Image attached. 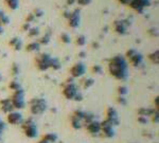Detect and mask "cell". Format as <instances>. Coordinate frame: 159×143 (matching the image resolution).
Returning <instances> with one entry per match:
<instances>
[{"label": "cell", "mask_w": 159, "mask_h": 143, "mask_svg": "<svg viewBox=\"0 0 159 143\" xmlns=\"http://www.w3.org/2000/svg\"><path fill=\"white\" fill-rule=\"evenodd\" d=\"M21 128L23 134L30 139H33V138H36L37 135H38V130H37V126L36 123L34 122V120L32 118H29L28 120L23 121V123L21 124Z\"/></svg>", "instance_id": "obj_3"}, {"label": "cell", "mask_w": 159, "mask_h": 143, "mask_svg": "<svg viewBox=\"0 0 159 143\" xmlns=\"http://www.w3.org/2000/svg\"><path fill=\"white\" fill-rule=\"evenodd\" d=\"M0 108H1V110L3 111V113H6L14 110V107H13L10 99L1 100V101H0Z\"/></svg>", "instance_id": "obj_14"}, {"label": "cell", "mask_w": 159, "mask_h": 143, "mask_svg": "<svg viewBox=\"0 0 159 143\" xmlns=\"http://www.w3.org/2000/svg\"><path fill=\"white\" fill-rule=\"evenodd\" d=\"M155 111L157 110H154V109H149V108H140L139 110H138V115L139 116H142V117H151L152 115H153Z\"/></svg>", "instance_id": "obj_15"}, {"label": "cell", "mask_w": 159, "mask_h": 143, "mask_svg": "<svg viewBox=\"0 0 159 143\" xmlns=\"http://www.w3.org/2000/svg\"><path fill=\"white\" fill-rule=\"evenodd\" d=\"M37 143H49V142H48V141H46V140H44V139H42V140H40V141H38Z\"/></svg>", "instance_id": "obj_28"}, {"label": "cell", "mask_w": 159, "mask_h": 143, "mask_svg": "<svg viewBox=\"0 0 159 143\" xmlns=\"http://www.w3.org/2000/svg\"><path fill=\"white\" fill-rule=\"evenodd\" d=\"M38 48H39V46L37 44H31V45H29L28 50H37Z\"/></svg>", "instance_id": "obj_22"}, {"label": "cell", "mask_w": 159, "mask_h": 143, "mask_svg": "<svg viewBox=\"0 0 159 143\" xmlns=\"http://www.w3.org/2000/svg\"><path fill=\"white\" fill-rule=\"evenodd\" d=\"M126 89H125V88H123V87H121V88H120V91H119V93H120V95H126Z\"/></svg>", "instance_id": "obj_25"}, {"label": "cell", "mask_w": 159, "mask_h": 143, "mask_svg": "<svg viewBox=\"0 0 159 143\" xmlns=\"http://www.w3.org/2000/svg\"><path fill=\"white\" fill-rule=\"evenodd\" d=\"M42 139L48 141L49 143H55L57 141V135L56 134L49 133V134H46V135L42 136Z\"/></svg>", "instance_id": "obj_16"}, {"label": "cell", "mask_w": 159, "mask_h": 143, "mask_svg": "<svg viewBox=\"0 0 159 143\" xmlns=\"http://www.w3.org/2000/svg\"><path fill=\"white\" fill-rule=\"evenodd\" d=\"M78 42H79V45H83V44H84V37H82V39L79 38V41H78Z\"/></svg>", "instance_id": "obj_27"}, {"label": "cell", "mask_w": 159, "mask_h": 143, "mask_svg": "<svg viewBox=\"0 0 159 143\" xmlns=\"http://www.w3.org/2000/svg\"><path fill=\"white\" fill-rule=\"evenodd\" d=\"M105 121L110 123L113 126H117L120 124V117L117 110L113 107H108L105 110Z\"/></svg>", "instance_id": "obj_5"}, {"label": "cell", "mask_w": 159, "mask_h": 143, "mask_svg": "<svg viewBox=\"0 0 159 143\" xmlns=\"http://www.w3.org/2000/svg\"><path fill=\"white\" fill-rule=\"evenodd\" d=\"M11 103H12L14 109H22L26 106V100H24V95L21 90H17L13 93L11 98Z\"/></svg>", "instance_id": "obj_4"}, {"label": "cell", "mask_w": 159, "mask_h": 143, "mask_svg": "<svg viewBox=\"0 0 159 143\" xmlns=\"http://www.w3.org/2000/svg\"><path fill=\"white\" fill-rule=\"evenodd\" d=\"M10 88L13 89L14 91H17V90H20V89H21V86H20L17 82H12L10 85Z\"/></svg>", "instance_id": "obj_19"}, {"label": "cell", "mask_w": 159, "mask_h": 143, "mask_svg": "<svg viewBox=\"0 0 159 143\" xmlns=\"http://www.w3.org/2000/svg\"><path fill=\"white\" fill-rule=\"evenodd\" d=\"M151 118L153 119L154 123H158V119H159V115H158V111H155L153 115L151 116Z\"/></svg>", "instance_id": "obj_21"}, {"label": "cell", "mask_w": 159, "mask_h": 143, "mask_svg": "<svg viewBox=\"0 0 159 143\" xmlns=\"http://www.w3.org/2000/svg\"><path fill=\"white\" fill-rule=\"evenodd\" d=\"M4 127H5V125H4V123H3V122L0 123V136H1V135H2V133H3Z\"/></svg>", "instance_id": "obj_23"}, {"label": "cell", "mask_w": 159, "mask_h": 143, "mask_svg": "<svg viewBox=\"0 0 159 143\" xmlns=\"http://www.w3.org/2000/svg\"><path fill=\"white\" fill-rule=\"evenodd\" d=\"M84 115H85V111L80 110V109L75 110L74 113H72V116H71V120H70L72 128L80 129L81 127L83 126V123H84Z\"/></svg>", "instance_id": "obj_6"}, {"label": "cell", "mask_w": 159, "mask_h": 143, "mask_svg": "<svg viewBox=\"0 0 159 143\" xmlns=\"http://www.w3.org/2000/svg\"><path fill=\"white\" fill-rule=\"evenodd\" d=\"M85 126H86L87 133L90 134V135L96 136L101 133V122L97 121V120H93V121L89 122L88 124H86Z\"/></svg>", "instance_id": "obj_10"}, {"label": "cell", "mask_w": 159, "mask_h": 143, "mask_svg": "<svg viewBox=\"0 0 159 143\" xmlns=\"http://www.w3.org/2000/svg\"><path fill=\"white\" fill-rule=\"evenodd\" d=\"M95 120V116H93V113H85L84 115V124H88L89 122L93 121Z\"/></svg>", "instance_id": "obj_17"}, {"label": "cell", "mask_w": 159, "mask_h": 143, "mask_svg": "<svg viewBox=\"0 0 159 143\" xmlns=\"http://www.w3.org/2000/svg\"><path fill=\"white\" fill-rule=\"evenodd\" d=\"M85 71H86L85 66L82 64V63H79V64H75L74 66L72 67V69H71V74H72L74 77H79L81 75L84 74Z\"/></svg>", "instance_id": "obj_13"}, {"label": "cell", "mask_w": 159, "mask_h": 143, "mask_svg": "<svg viewBox=\"0 0 159 143\" xmlns=\"http://www.w3.org/2000/svg\"><path fill=\"white\" fill-rule=\"evenodd\" d=\"M101 133L103 134V136L106 138H113L116 134L115 126L110 124V123L106 122L104 120L103 122H101Z\"/></svg>", "instance_id": "obj_8"}, {"label": "cell", "mask_w": 159, "mask_h": 143, "mask_svg": "<svg viewBox=\"0 0 159 143\" xmlns=\"http://www.w3.org/2000/svg\"><path fill=\"white\" fill-rule=\"evenodd\" d=\"M1 122H3V121H2V120H1V119H0V123H1Z\"/></svg>", "instance_id": "obj_29"}, {"label": "cell", "mask_w": 159, "mask_h": 143, "mask_svg": "<svg viewBox=\"0 0 159 143\" xmlns=\"http://www.w3.org/2000/svg\"><path fill=\"white\" fill-rule=\"evenodd\" d=\"M109 72L118 80H125L127 77V66L122 56H115L109 63Z\"/></svg>", "instance_id": "obj_1"}, {"label": "cell", "mask_w": 159, "mask_h": 143, "mask_svg": "<svg viewBox=\"0 0 159 143\" xmlns=\"http://www.w3.org/2000/svg\"><path fill=\"white\" fill-rule=\"evenodd\" d=\"M29 107H30V113H32L33 116H39V115H42V113L47 110L48 104H47L45 99L35 98V99H32L30 101Z\"/></svg>", "instance_id": "obj_2"}, {"label": "cell", "mask_w": 159, "mask_h": 143, "mask_svg": "<svg viewBox=\"0 0 159 143\" xmlns=\"http://www.w3.org/2000/svg\"><path fill=\"white\" fill-rule=\"evenodd\" d=\"M11 45H12L13 47H14L16 50H18V49H20V46H21V42H20V41L18 38H14L13 41H11Z\"/></svg>", "instance_id": "obj_18"}, {"label": "cell", "mask_w": 159, "mask_h": 143, "mask_svg": "<svg viewBox=\"0 0 159 143\" xmlns=\"http://www.w3.org/2000/svg\"><path fill=\"white\" fill-rule=\"evenodd\" d=\"M37 59H38V61H37V67H38L40 70H46L48 67L51 66V61H52V59H50L49 55L42 54Z\"/></svg>", "instance_id": "obj_11"}, {"label": "cell", "mask_w": 159, "mask_h": 143, "mask_svg": "<svg viewBox=\"0 0 159 143\" xmlns=\"http://www.w3.org/2000/svg\"><path fill=\"white\" fill-rule=\"evenodd\" d=\"M6 121L12 125H21L23 123V116L18 111H11L6 116Z\"/></svg>", "instance_id": "obj_7"}, {"label": "cell", "mask_w": 159, "mask_h": 143, "mask_svg": "<svg viewBox=\"0 0 159 143\" xmlns=\"http://www.w3.org/2000/svg\"><path fill=\"white\" fill-rule=\"evenodd\" d=\"M138 122L141 123V124H146V123L149 122V118L139 116V117H138Z\"/></svg>", "instance_id": "obj_20"}, {"label": "cell", "mask_w": 159, "mask_h": 143, "mask_svg": "<svg viewBox=\"0 0 159 143\" xmlns=\"http://www.w3.org/2000/svg\"><path fill=\"white\" fill-rule=\"evenodd\" d=\"M127 56L129 57L131 63L134 66H138V65H140L141 62H142V56H141L139 53L136 52L135 50H129V52L127 53Z\"/></svg>", "instance_id": "obj_12"}, {"label": "cell", "mask_w": 159, "mask_h": 143, "mask_svg": "<svg viewBox=\"0 0 159 143\" xmlns=\"http://www.w3.org/2000/svg\"><path fill=\"white\" fill-rule=\"evenodd\" d=\"M158 101H159V98L157 97L155 99V106H156V108H157V111H158Z\"/></svg>", "instance_id": "obj_26"}, {"label": "cell", "mask_w": 159, "mask_h": 143, "mask_svg": "<svg viewBox=\"0 0 159 143\" xmlns=\"http://www.w3.org/2000/svg\"><path fill=\"white\" fill-rule=\"evenodd\" d=\"M63 41H66V44H68V42L70 41V38L68 37V35L65 34V35H63Z\"/></svg>", "instance_id": "obj_24"}, {"label": "cell", "mask_w": 159, "mask_h": 143, "mask_svg": "<svg viewBox=\"0 0 159 143\" xmlns=\"http://www.w3.org/2000/svg\"><path fill=\"white\" fill-rule=\"evenodd\" d=\"M63 95H65V98L68 100H74L75 95H78V88L74 84H67L64 88V91H63Z\"/></svg>", "instance_id": "obj_9"}]
</instances>
